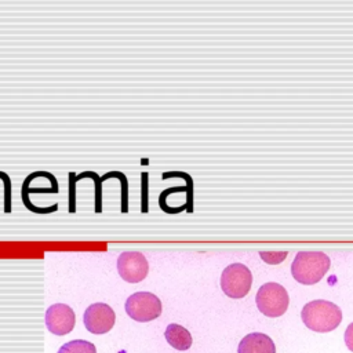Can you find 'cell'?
Instances as JSON below:
<instances>
[{
    "label": "cell",
    "instance_id": "cell-15",
    "mask_svg": "<svg viewBox=\"0 0 353 353\" xmlns=\"http://www.w3.org/2000/svg\"><path fill=\"white\" fill-rule=\"evenodd\" d=\"M76 188H77V174H74L73 171L69 172V212L73 214L76 212L77 210V192H76Z\"/></svg>",
    "mask_w": 353,
    "mask_h": 353
},
{
    "label": "cell",
    "instance_id": "cell-11",
    "mask_svg": "<svg viewBox=\"0 0 353 353\" xmlns=\"http://www.w3.org/2000/svg\"><path fill=\"white\" fill-rule=\"evenodd\" d=\"M58 353H97L94 343L84 339H73L62 345Z\"/></svg>",
    "mask_w": 353,
    "mask_h": 353
},
{
    "label": "cell",
    "instance_id": "cell-10",
    "mask_svg": "<svg viewBox=\"0 0 353 353\" xmlns=\"http://www.w3.org/2000/svg\"><path fill=\"white\" fill-rule=\"evenodd\" d=\"M167 342L176 350H188L192 346L190 332L179 324H168L164 332Z\"/></svg>",
    "mask_w": 353,
    "mask_h": 353
},
{
    "label": "cell",
    "instance_id": "cell-12",
    "mask_svg": "<svg viewBox=\"0 0 353 353\" xmlns=\"http://www.w3.org/2000/svg\"><path fill=\"white\" fill-rule=\"evenodd\" d=\"M83 178H91L95 185V212L99 214L102 211V181L101 176L94 171H83L77 175V182Z\"/></svg>",
    "mask_w": 353,
    "mask_h": 353
},
{
    "label": "cell",
    "instance_id": "cell-13",
    "mask_svg": "<svg viewBox=\"0 0 353 353\" xmlns=\"http://www.w3.org/2000/svg\"><path fill=\"white\" fill-rule=\"evenodd\" d=\"M110 176H116V178H119L120 179V182H121V211L123 212H127L128 210V199H127V196H128V189H127V186H128V182H127V178H125V175L124 174H121V172H119V171H110V172H106V174H103L102 176H101V181L103 182L105 179H108V178H110Z\"/></svg>",
    "mask_w": 353,
    "mask_h": 353
},
{
    "label": "cell",
    "instance_id": "cell-16",
    "mask_svg": "<svg viewBox=\"0 0 353 353\" xmlns=\"http://www.w3.org/2000/svg\"><path fill=\"white\" fill-rule=\"evenodd\" d=\"M0 178L3 179V183H4V212L10 214L11 212V179L3 171H0Z\"/></svg>",
    "mask_w": 353,
    "mask_h": 353
},
{
    "label": "cell",
    "instance_id": "cell-5",
    "mask_svg": "<svg viewBox=\"0 0 353 353\" xmlns=\"http://www.w3.org/2000/svg\"><path fill=\"white\" fill-rule=\"evenodd\" d=\"M252 284L251 270L241 263H232L226 266L221 276L222 291L234 299L243 298L248 294Z\"/></svg>",
    "mask_w": 353,
    "mask_h": 353
},
{
    "label": "cell",
    "instance_id": "cell-8",
    "mask_svg": "<svg viewBox=\"0 0 353 353\" xmlns=\"http://www.w3.org/2000/svg\"><path fill=\"white\" fill-rule=\"evenodd\" d=\"M76 323L73 309L65 303H54L46 312V325L55 335L69 334Z\"/></svg>",
    "mask_w": 353,
    "mask_h": 353
},
{
    "label": "cell",
    "instance_id": "cell-17",
    "mask_svg": "<svg viewBox=\"0 0 353 353\" xmlns=\"http://www.w3.org/2000/svg\"><path fill=\"white\" fill-rule=\"evenodd\" d=\"M259 255L265 262L276 265L287 258V251H261Z\"/></svg>",
    "mask_w": 353,
    "mask_h": 353
},
{
    "label": "cell",
    "instance_id": "cell-19",
    "mask_svg": "<svg viewBox=\"0 0 353 353\" xmlns=\"http://www.w3.org/2000/svg\"><path fill=\"white\" fill-rule=\"evenodd\" d=\"M146 185H148V174L142 172V212H146Z\"/></svg>",
    "mask_w": 353,
    "mask_h": 353
},
{
    "label": "cell",
    "instance_id": "cell-14",
    "mask_svg": "<svg viewBox=\"0 0 353 353\" xmlns=\"http://www.w3.org/2000/svg\"><path fill=\"white\" fill-rule=\"evenodd\" d=\"M28 189H29V188H28ZM28 189L22 188V189H21V196H22V201H23L25 207H26L29 211H32V212H34V214H50V212H54V211L58 210V204H52V205L46 207V208H43V207H36L34 204H32L30 200H29Z\"/></svg>",
    "mask_w": 353,
    "mask_h": 353
},
{
    "label": "cell",
    "instance_id": "cell-7",
    "mask_svg": "<svg viewBox=\"0 0 353 353\" xmlns=\"http://www.w3.org/2000/svg\"><path fill=\"white\" fill-rule=\"evenodd\" d=\"M114 310L103 302L90 305L83 314L84 325L91 334H106L114 325Z\"/></svg>",
    "mask_w": 353,
    "mask_h": 353
},
{
    "label": "cell",
    "instance_id": "cell-6",
    "mask_svg": "<svg viewBox=\"0 0 353 353\" xmlns=\"http://www.w3.org/2000/svg\"><path fill=\"white\" fill-rule=\"evenodd\" d=\"M117 272L127 283H139L148 276L149 263L143 254L125 251L117 258Z\"/></svg>",
    "mask_w": 353,
    "mask_h": 353
},
{
    "label": "cell",
    "instance_id": "cell-2",
    "mask_svg": "<svg viewBox=\"0 0 353 353\" xmlns=\"http://www.w3.org/2000/svg\"><path fill=\"white\" fill-rule=\"evenodd\" d=\"M330 258L321 251H299L292 261V277L301 284H314L320 281L330 269Z\"/></svg>",
    "mask_w": 353,
    "mask_h": 353
},
{
    "label": "cell",
    "instance_id": "cell-1",
    "mask_svg": "<svg viewBox=\"0 0 353 353\" xmlns=\"http://www.w3.org/2000/svg\"><path fill=\"white\" fill-rule=\"evenodd\" d=\"M301 317L303 324L312 331L330 332L341 324L342 310L338 305L330 301L316 299L307 302L303 306Z\"/></svg>",
    "mask_w": 353,
    "mask_h": 353
},
{
    "label": "cell",
    "instance_id": "cell-18",
    "mask_svg": "<svg viewBox=\"0 0 353 353\" xmlns=\"http://www.w3.org/2000/svg\"><path fill=\"white\" fill-rule=\"evenodd\" d=\"M345 343L347 349L353 352V323H350L345 330Z\"/></svg>",
    "mask_w": 353,
    "mask_h": 353
},
{
    "label": "cell",
    "instance_id": "cell-3",
    "mask_svg": "<svg viewBox=\"0 0 353 353\" xmlns=\"http://www.w3.org/2000/svg\"><path fill=\"white\" fill-rule=\"evenodd\" d=\"M255 301L261 313L268 317H279L285 313L290 298L287 290L281 284L265 283L259 287Z\"/></svg>",
    "mask_w": 353,
    "mask_h": 353
},
{
    "label": "cell",
    "instance_id": "cell-9",
    "mask_svg": "<svg viewBox=\"0 0 353 353\" xmlns=\"http://www.w3.org/2000/svg\"><path fill=\"white\" fill-rule=\"evenodd\" d=\"M237 353H276V346L266 334L251 332L240 341Z\"/></svg>",
    "mask_w": 353,
    "mask_h": 353
},
{
    "label": "cell",
    "instance_id": "cell-4",
    "mask_svg": "<svg viewBox=\"0 0 353 353\" xmlns=\"http://www.w3.org/2000/svg\"><path fill=\"white\" fill-rule=\"evenodd\" d=\"M127 314L141 323H146L157 319L161 314V302L160 299L148 291H139L130 295L125 301Z\"/></svg>",
    "mask_w": 353,
    "mask_h": 353
}]
</instances>
